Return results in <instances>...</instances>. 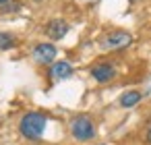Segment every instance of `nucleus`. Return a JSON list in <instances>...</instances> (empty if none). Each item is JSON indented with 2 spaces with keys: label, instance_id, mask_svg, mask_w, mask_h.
Returning a JSON list of instances; mask_svg holds the SVG:
<instances>
[{
  "label": "nucleus",
  "instance_id": "nucleus-13",
  "mask_svg": "<svg viewBox=\"0 0 151 145\" xmlns=\"http://www.w3.org/2000/svg\"><path fill=\"white\" fill-rule=\"evenodd\" d=\"M130 2H139V0H130Z\"/></svg>",
  "mask_w": 151,
  "mask_h": 145
},
{
  "label": "nucleus",
  "instance_id": "nucleus-5",
  "mask_svg": "<svg viewBox=\"0 0 151 145\" xmlns=\"http://www.w3.org/2000/svg\"><path fill=\"white\" fill-rule=\"evenodd\" d=\"M114 75H116V69H114V64H110V62H97V64L91 66V77H93L97 83H106V81H110Z\"/></svg>",
  "mask_w": 151,
  "mask_h": 145
},
{
  "label": "nucleus",
  "instance_id": "nucleus-9",
  "mask_svg": "<svg viewBox=\"0 0 151 145\" xmlns=\"http://www.w3.org/2000/svg\"><path fill=\"white\" fill-rule=\"evenodd\" d=\"M15 44H17V38H15L13 33L0 31V52H4V50H11Z\"/></svg>",
  "mask_w": 151,
  "mask_h": 145
},
{
  "label": "nucleus",
  "instance_id": "nucleus-11",
  "mask_svg": "<svg viewBox=\"0 0 151 145\" xmlns=\"http://www.w3.org/2000/svg\"><path fill=\"white\" fill-rule=\"evenodd\" d=\"M145 139H147V143H149V145H151V126H149V128H147V133H145Z\"/></svg>",
  "mask_w": 151,
  "mask_h": 145
},
{
  "label": "nucleus",
  "instance_id": "nucleus-10",
  "mask_svg": "<svg viewBox=\"0 0 151 145\" xmlns=\"http://www.w3.org/2000/svg\"><path fill=\"white\" fill-rule=\"evenodd\" d=\"M19 9H21V4L17 2V0H9L4 6H0V13H17Z\"/></svg>",
  "mask_w": 151,
  "mask_h": 145
},
{
  "label": "nucleus",
  "instance_id": "nucleus-2",
  "mask_svg": "<svg viewBox=\"0 0 151 145\" xmlns=\"http://www.w3.org/2000/svg\"><path fill=\"white\" fill-rule=\"evenodd\" d=\"M70 135H73L77 141H91V139L95 137V124H93V120H91L87 114L77 116V118L70 122Z\"/></svg>",
  "mask_w": 151,
  "mask_h": 145
},
{
  "label": "nucleus",
  "instance_id": "nucleus-12",
  "mask_svg": "<svg viewBox=\"0 0 151 145\" xmlns=\"http://www.w3.org/2000/svg\"><path fill=\"white\" fill-rule=\"evenodd\" d=\"M6 2H9V0H0V6H4Z\"/></svg>",
  "mask_w": 151,
  "mask_h": 145
},
{
  "label": "nucleus",
  "instance_id": "nucleus-8",
  "mask_svg": "<svg viewBox=\"0 0 151 145\" xmlns=\"http://www.w3.org/2000/svg\"><path fill=\"white\" fill-rule=\"evenodd\" d=\"M143 100V95H141V91H126V93H122L120 95V106L122 108H132V106H137L139 102Z\"/></svg>",
  "mask_w": 151,
  "mask_h": 145
},
{
  "label": "nucleus",
  "instance_id": "nucleus-3",
  "mask_svg": "<svg viewBox=\"0 0 151 145\" xmlns=\"http://www.w3.org/2000/svg\"><path fill=\"white\" fill-rule=\"evenodd\" d=\"M130 44H132V35H130L128 31H112V33H108V35L104 38L101 48L114 52V50H124V48H128Z\"/></svg>",
  "mask_w": 151,
  "mask_h": 145
},
{
  "label": "nucleus",
  "instance_id": "nucleus-14",
  "mask_svg": "<svg viewBox=\"0 0 151 145\" xmlns=\"http://www.w3.org/2000/svg\"><path fill=\"white\" fill-rule=\"evenodd\" d=\"M35 2H42V0H35Z\"/></svg>",
  "mask_w": 151,
  "mask_h": 145
},
{
  "label": "nucleus",
  "instance_id": "nucleus-4",
  "mask_svg": "<svg viewBox=\"0 0 151 145\" xmlns=\"http://www.w3.org/2000/svg\"><path fill=\"white\" fill-rule=\"evenodd\" d=\"M33 58L40 64H52L56 58V46L54 44H37L33 48Z\"/></svg>",
  "mask_w": 151,
  "mask_h": 145
},
{
  "label": "nucleus",
  "instance_id": "nucleus-7",
  "mask_svg": "<svg viewBox=\"0 0 151 145\" xmlns=\"http://www.w3.org/2000/svg\"><path fill=\"white\" fill-rule=\"evenodd\" d=\"M73 75V66H70V62H66V60H60V62H54L52 66H50V77L52 79H66V77H70Z\"/></svg>",
  "mask_w": 151,
  "mask_h": 145
},
{
  "label": "nucleus",
  "instance_id": "nucleus-1",
  "mask_svg": "<svg viewBox=\"0 0 151 145\" xmlns=\"http://www.w3.org/2000/svg\"><path fill=\"white\" fill-rule=\"evenodd\" d=\"M46 124H48V114H44V112H27L19 122V131L27 139H40L44 135Z\"/></svg>",
  "mask_w": 151,
  "mask_h": 145
},
{
  "label": "nucleus",
  "instance_id": "nucleus-6",
  "mask_svg": "<svg viewBox=\"0 0 151 145\" xmlns=\"http://www.w3.org/2000/svg\"><path fill=\"white\" fill-rule=\"evenodd\" d=\"M46 33H48L50 40H62L68 33V23L64 19H52L46 25Z\"/></svg>",
  "mask_w": 151,
  "mask_h": 145
}]
</instances>
